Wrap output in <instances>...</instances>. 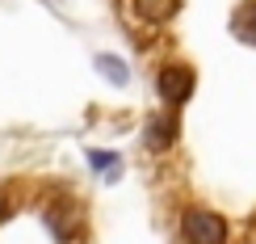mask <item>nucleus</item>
Segmentation results:
<instances>
[{"instance_id": "obj_1", "label": "nucleus", "mask_w": 256, "mask_h": 244, "mask_svg": "<svg viewBox=\"0 0 256 244\" xmlns=\"http://www.w3.org/2000/svg\"><path fill=\"white\" fill-rule=\"evenodd\" d=\"M180 231H185L189 244H227V223L214 210H185Z\"/></svg>"}, {"instance_id": "obj_6", "label": "nucleus", "mask_w": 256, "mask_h": 244, "mask_svg": "<svg viewBox=\"0 0 256 244\" xmlns=\"http://www.w3.org/2000/svg\"><path fill=\"white\" fill-rule=\"evenodd\" d=\"M134 9H143L152 21H164L168 13H172V0H134Z\"/></svg>"}, {"instance_id": "obj_3", "label": "nucleus", "mask_w": 256, "mask_h": 244, "mask_svg": "<svg viewBox=\"0 0 256 244\" xmlns=\"http://www.w3.org/2000/svg\"><path fill=\"white\" fill-rule=\"evenodd\" d=\"M172 139H176V118H152V126H147V147L164 152Z\"/></svg>"}, {"instance_id": "obj_4", "label": "nucleus", "mask_w": 256, "mask_h": 244, "mask_svg": "<svg viewBox=\"0 0 256 244\" xmlns=\"http://www.w3.org/2000/svg\"><path fill=\"white\" fill-rule=\"evenodd\" d=\"M236 34H240L244 42H252V47H256V0L240 5V13H236Z\"/></svg>"}, {"instance_id": "obj_5", "label": "nucleus", "mask_w": 256, "mask_h": 244, "mask_svg": "<svg viewBox=\"0 0 256 244\" xmlns=\"http://www.w3.org/2000/svg\"><path fill=\"white\" fill-rule=\"evenodd\" d=\"M97 68H101L114 84H126V76H130V72H126V63H122V59H114V55H101V59H97Z\"/></svg>"}, {"instance_id": "obj_7", "label": "nucleus", "mask_w": 256, "mask_h": 244, "mask_svg": "<svg viewBox=\"0 0 256 244\" xmlns=\"http://www.w3.org/2000/svg\"><path fill=\"white\" fill-rule=\"evenodd\" d=\"M92 168H114V152H92Z\"/></svg>"}, {"instance_id": "obj_8", "label": "nucleus", "mask_w": 256, "mask_h": 244, "mask_svg": "<svg viewBox=\"0 0 256 244\" xmlns=\"http://www.w3.org/2000/svg\"><path fill=\"white\" fill-rule=\"evenodd\" d=\"M4 219H8V198L0 194V223H4Z\"/></svg>"}, {"instance_id": "obj_2", "label": "nucleus", "mask_w": 256, "mask_h": 244, "mask_svg": "<svg viewBox=\"0 0 256 244\" xmlns=\"http://www.w3.org/2000/svg\"><path fill=\"white\" fill-rule=\"evenodd\" d=\"M156 84H160V97L164 101H185L189 93H194L198 76H194V68H185V63H168Z\"/></svg>"}]
</instances>
